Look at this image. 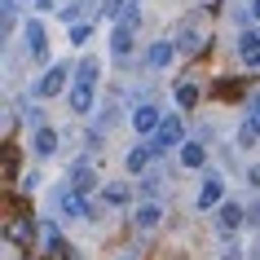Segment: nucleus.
<instances>
[{
  "label": "nucleus",
  "mask_w": 260,
  "mask_h": 260,
  "mask_svg": "<svg viewBox=\"0 0 260 260\" xmlns=\"http://www.w3.org/2000/svg\"><path fill=\"white\" fill-rule=\"evenodd\" d=\"M172 146H185V123H181V115H168V119L159 123V133L150 137V150L154 154H168Z\"/></svg>",
  "instance_id": "f257e3e1"
},
{
  "label": "nucleus",
  "mask_w": 260,
  "mask_h": 260,
  "mask_svg": "<svg viewBox=\"0 0 260 260\" xmlns=\"http://www.w3.org/2000/svg\"><path fill=\"white\" fill-rule=\"evenodd\" d=\"M22 36H27V49H31V57H36V62H49V40H44V22H40V18H27Z\"/></svg>",
  "instance_id": "f03ea898"
},
{
  "label": "nucleus",
  "mask_w": 260,
  "mask_h": 260,
  "mask_svg": "<svg viewBox=\"0 0 260 260\" xmlns=\"http://www.w3.org/2000/svg\"><path fill=\"white\" fill-rule=\"evenodd\" d=\"M67 80H71L67 67H49V71L40 75V84H36V97H57L62 88H67Z\"/></svg>",
  "instance_id": "7ed1b4c3"
},
{
  "label": "nucleus",
  "mask_w": 260,
  "mask_h": 260,
  "mask_svg": "<svg viewBox=\"0 0 260 260\" xmlns=\"http://www.w3.org/2000/svg\"><path fill=\"white\" fill-rule=\"evenodd\" d=\"M238 62L247 71H260V31H243L238 36Z\"/></svg>",
  "instance_id": "20e7f679"
},
{
  "label": "nucleus",
  "mask_w": 260,
  "mask_h": 260,
  "mask_svg": "<svg viewBox=\"0 0 260 260\" xmlns=\"http://www.w3.org/2000/svg\"><path fill=\"white\" fill-rule=\"evenodd\" d=\"M159 123H164L159 106H137V110H133V128H137L141 137H154V133H159Z\"/></svg>",
  "instance_id": "39448f33"
},
{
  "label": "nucleus",
  "mask_w": 260,
  "mask_h": 260,
  "mask_svg": "<svg viewBox=\"0 0 260 260\" xmlns=\"http://www.w3.org/2000/svg\"><path fill=\"white\" fill-rule=\"evenodd\" d=\"M172 57H177V44H172V40H154L150 49H146V67H150V71H164Z\"/></svg>",
  "instance_id": "423d86ee"
},
{
  "label": "nucleus",
  "mask_w": 260,
  "mask_h": 260,
  "mask_svg": "<svg viewBox=\"0 0 260 260\" xmlns=\"http://www.w3.org/2000/svg\"><path fill=\"white\" fill-rule=\"evenodd\" d=\"M220 194H225V190H220V177H207V181H203V190H199V212H212V207H220V203H225Z\"/></svg>",
  "instance_id": "0eeeda50"
},
{
  "label": "nucleus",
  "mask_w": 260,
  "mask_h": 260,
  "mask_svg": "<svg viewBox=\"0 0 260 260\" xmlns=\"http://www.w3.org/2000/svg\"><path fill=\"white\" fill-rule=\"evenodd\" d=\"M57 207H62V216H88V203H84L80 190H62L57 194Z\"/></svg>",
  "instance_id": "6e6552de"
},
{
  "label": "nucleus",
  "mask_w": 260,
  "mask_h": 260,
  "mask_svg": "<svg viewBox=\"0 0 260 260\" xmlns=\"http://www.w3.org/2000/svg\"><path fill=\"white\" fill-rule=\"evenodd\" d=\"M216 220H220V230H238V225L247 220V207H238V203H230V199H225V203L216 207Z\"/></svg>",
  "instance_id": "1a4fd4ad"
},
{
  "label": "nucleus",
  "mask_w": 260,
  "mask_h": 260,
  "mask_svg": "<svg viewBox=\"0 0 260 260\" xmlns=\"http://www.w3.org/2000/svg\"><path fill=\"white\" fill-rule=\"evenodd\" d=\"M31 146H36V154L49 159V154H57V133L49 128V123H40V128H36V137H31Z\"/></svg>",
  "instance_id": "9d476101"
},
{
  "label": "nucleus",
  "mask_w": 260,
  "mask_h": 260,
  "mask_svg": "<svg viewBox=\"0 0 260 260\" xmlns=\"http://www.w3.org/2000/svg\"><path fill=\"white\" fill-rule=\"evenodd\" d=\"M128 53H133V31L115 27V31H110V57H119V62H123Z\"/></svg>",
  "instance_id": "9b49d317"
},
{
  "label": "nucleus",
  "mask_w": 260,
  "mask_h": 260,
  "mask_svg": "<svg viewBox=\"0 0 260 260\" xmlns=\"http://www.w3.org/2000/svg\"><path fill=\"white\" fill-rule=\"evenodd\" d=\"M207 164V146L203 141H185L181 146V168H203Z\"/></svg>",
  "instance_id": "f8f14e48"
},
{
  "label": "nucleus",
  "mask_w": 260,
  "mask_h": 260,
  "mask_svg": "<svg viewBox=\"0 0 260 260\" xmlns=\"http://www.w3.org/2000/svg\"><path fill=\"white\" fill-rule=\"evenodd\" d=\"M93 88H88V84H75V88H71V110H75V115H88V110H93Z\"/></svg>",
  "instance_id": "ddd939ff"
},
{
  "label": "nucleus",
  "mask_w": 260,
  "mask_h": 260,
  "mask_svg": "<svg viewBox=\"0 0 260 260\" xmlns=\"http://www.w3.org/2000/svg\"><path fill=\"white\" fill-rule=\"evenodd\" d=\"M150 159H154V150H150V146H133V150L123 154V168H128V172L137 177V172H141L146 164H150Z\"/></svg>",
  "instance_id": "4468645a"
},
{
  "label": "nucleus",
  "mask_w": 260,
  "mask_h": 260,
  "mask_svg": "<svg viewBox=\"0 0 260 260\" xmlns=\"http://www.w3.org/2000/svg\"><path fill=\"white\" fill-rule=\"evenodd\" d=\"M159 220H164V207L159 203H141L137 207V230H154Z\"/></svg>",
  "instance_id": "2eb2a0df"
},
{
  "label": "nucleus",
  "mask_w": 260,
  "mask_h": 260,
  "mask_svg": "<svg viewBox=\"0 0 260 260\" xmlns=\"http://www.w3.org/2000/svg\"><path fill=\"white\" fill-rule=\"evenodd\" d=\"M128 194H133V190H128V181H110L106 190H102V199H106L110 207H123V203H128Z\"/></svg>",
  "instance_id": "dca6fc26"
},
{
  "label": "nucleus",
  "mask_w": 260,
  "mask_h": 260,
  "mask_svg": "<svg viewBox=\"0 0 260 260\" xmlns=\"http://www.w3.org/2000/svg\"><path fill=\"white\" fill-rule=\"evenodd\" d=\"M97 75H102V62H97V57H88V62H80V67H75V84H88V88H93Z\"/></svg>",
  "instance_id": "f3484780"
},
{
  "label": "nucleus",
  "mask_w": 260,
  "mask_h": 260,
  "mask_svg": "<svg viewBox=\"0 0 260 260\" xmlns=\"http://www.w3.org/2000/svg\"><path fill=\"white\" fill-rule=\"evenodd\" d=\"M199 97H203V93H199V84H177V106L190 110V106H199Z\"/></svg>",
  "instance_id": "a211bd4d"
},
{
  "label": "nucleus",
  "mask_w": 260,
  "mask_h": 260,
  "mask_svg": "<svg viewBox=\"0 0 260 260\" xmlns=\"http://www.w3.org/2000/svg\"><path fill=\"white\" fill-rule=\"evenodd\" d=\"M137 22H141V9H137V0H128V5H123V14H119V27L137 31Z\"/></svg>",
  "instance_id": "6ab92c4d"
},
{
  "label": "nucleus",
  "mask_w": 260,
  "mask_h": 260,
  "mask_svg": "<svg viewBox=\"0 0 260 260\" xmlns=\"http://www.w3.org/2000/svg\"><path fill=\"white\" fill-rule=\"evenodd\" d=\"M93 181H97V177H93V172H88V168L80 164V168H75V181H71V190H80V194H88V190H93Z\"/></svg>",
  "instance_id": "aec40b11"
},
{
  "label": "nucleus",
  "mask_w": 260,
  "mask_h": 260,
  "mask_svg": "<svg viewBox=\"0 0 260 260\" xmlns=\"http://www.w3.org/2000/svg\"><path fill=\"white\" fill-rule=\"evenodd\" d=\"M88 36H93L88 22H75V27H71V44H88Z\"/></svg>",
  "instance_id": "412c9836"
},
{
  "label": "nucleus",
  "mask_w": 260,
  "mask_h": 260,
  "mask_svg": "<svg viewBox=\"0 0 260 260\" xmlns=\"http://www.w3.org/2000/svg\"><path fill=\"white\" fill-rule=\"evenodd\" d=\"M256 137H260V133H256V128H251V123L243 119V128H238V146H256Z\"/></svg>",
  "instance_id": "4be33fe9"
},
{
  "label": "nucleus",
  "mask_w": 260,
  "mask_h": 260,
  "mask_svg": "<svg viewBox=\"0 0 260 260\" xmlns=\"http://www.w3.org/2000/svg\"><path fill=\"white\" fill-rule=\"evenodd\" d=\"M62 238H57V225H44V251H57Z\"/></svg>",
  "instance_id": "5701e85b"
},
{
  "label": "nucleus",
  "mask_w": 260,
  "mask_h": 260,
  "mask_svg": "<svg viewBox=\"0 0 260 260\" xmlns=\"http://www.w3.org/2000/svg\"><path fill=\"white\" fill-rule=\"evenodd\" d=\"M247 123L260 133V97H251V102H247Z\"/></svg>",
  "instance_id": "b1692460"
},
{
  "label": "nucleus",
  "mask_w": 260,
  "mask_h": 260,
  "mask_svg": "<svg viewBox=\"0 0 260 260\" xmlns=\"http://www.w3.org/2000/svg\"><path fill=\"white\" fill-rule=\"evenodd\" d=\"M123 5H128V0H102V14L115 18V14H123Z\"/></svg>",
  "instance_id": "393cba45"
},
{
  "label": "nucleus",
  "mask_w": 260,
  "mask_h": 260,
  "mask_svg": "<svg viewBox=\"0 0 260 260\" xmlns=\"http://www.w3.org/2000/svg\"><path fill=\"white\" fill-rule=\"evenodd\" d=\"M247 225H260V207H251V212H247Z\"/></svg>",
  "instance_id": "a878e982"
},
{
  "label": "nucleus",
  "mask_w": 260,
  "mask_h": 260,
  "mask_svg": "<svg viewBox=\"0 0 260 260\" xmlns=\"http://www.w3.org/2000/svg\"><path fill=\"white\" fill-rule=\"evenodd\" d=\"M247 181H251V185H260V168H251V172H247Z\"/></svg>",
  "instance_id": "bb28decb"
},
{
  "label": "nucleus",
  "mask_w": 260,
  "mask_h": 260,
  "mask_svg": "<svg viewBox=\"0 0 260 260\" xmlns=\"http://www.w3.org/2000/svg\"><path fill=\"white\" fill-rule=\"evenodd\" d=\"M251 18H256V22H260V0H251Z\"/></svg>",
  "instance_id": "cd10ccee"
},
{
  "label": "nucleus",
  "mask_w": 260,
  "mask_h": 260,
  "mask_svg": "<svg viewBox=\"0 0 260 260\" xmlns=\"http://www.w3.org/2000/svg\"><path fill=\"white\" fill-rule=\"evenodd\" d=\"M123 260H128V256H123Z\"/></svg>",
  "instance_id": "c85d7f7f"
},
{
  "label": "nucleus",
  "mask_w": 260,
  "mask_h": 260,
  "mask_svg": "<svg viewBox=\"0 0 260 260\" xmlns=\"http://www.w3.org/2000/svg\"><path fill=\"white\" fill-rule=\"evenodd\" d=\"M14 5H18V0H14Z\"/></svg>",
  "instance_id": "c756f323"
}]
</instances>
